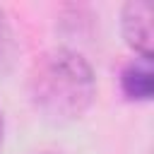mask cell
<instances>
[{
    "instance_id": "3957f363",
    "label": "cell",
    "mask_w": 154,
    "mask_h": 154,
    "mask_svg": "<svg viewBox=\"0 0 154 154\" xmlns=\"http://www.w3.org/2000/svg\"><path fill=\"white\" fill-rule=\"evenodd\" d=\"M120 89L130 101H149L154 91L152 60H132L120 72Z\"/></svg>"
},
{
    "instance_id": "8992f818",
    "label": "cell",
    "mask_w": 154,
    "mask_h": 154,
    "mask_svg": "<svg viewBox=\"0 0 154 154\" xmlns=\"http://www.w3.org/2000/svg\"><path fill=\"white\" fill-rule=\"evenodd\" d=\"M38 154H53V152H38Z\"/></svg>"
},
{
    "instance_id": "6da1fadb",
    "label": "cell",
    "mask_w": 154,
    "mask_h": 154,
    "mask_svg": "<svg viewBox=\"0 0 154 154\" xmlns=\"http://www.w3.org/2000/svg\"><path fill=\"white\" fill-rule=\"evenodd\" d=\"M26 94L34 111L53 125L82 118L96 96V77L87 58L72 48H48L29 67Z\"/></svg>"
},
{
    "instance_id": "277c9868",
    "label": "cell",
    "mask_w": 154,
    "mask_h": 154,
    "mask_svg": "<svg viewBox=\"0 0 154 154\" xmlns=\"http://www.w3.org/2000/svg\"><path fill=\"white\" fill-rule=\"evenodd\" d=\"M5 48H7V19H5V12L0 10V63H2Z\"/></svg>"
},
{
    "instance_id": "7a4b0ae2",
    "label": "cell",
    "mask_w": 154,
    "mask_h": 154,
    "mask_svg": "<svg viewBox=\"0 0 154 154\" xmlns=\"http://www.w3.org/2000/svg\"><path fill=\"white\" fill-rule=\"evenodd\" d=\"M120 34L128 48L140 60H152V5L147 0H130L120 10Z\"/></svg>"
},
{
    "instance_id": "5b68a950",
    "label": "cell",
    "mask_w": 154,
    "mask_h": 154,
    "mask_svg": "<svg viewBox=\"0 0 154 154\" xmlns=\"http://www.w3.org/2000/svg\"><path fill=\"white\" fill-rule=\"evenodd\" d=\"M2 137H5V118H2V111H0V147H2Z\"/></svg>"
}]
</instances>
